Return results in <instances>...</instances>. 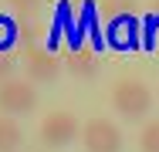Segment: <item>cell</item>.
Instances as JSON below:
<instances>
[{
	"mask_svg": "<svg viewBox=\"0 0 159 152\" xmlns=\"http://www.w3.org/2000/svg\"><path fill=\"white\" fill-rule=\"evenodd\" d=\"M78 139V118L71 112H51L41 122V142L48 149H64Z\"/></svg>",
	"mask_w": 159,
	"mask_h": 152,
	"instance_id": "3",
	"label": "cell"
},
{
	"mask_svg": "<svg viewBox=\"0 0 159 152\" xmlns=\"http://www.w3.org/2000/svg\"><path fill=\"white\" fill-rule=\"evenodd\" d=\"M112 108L122 115V118H142L149 108H152V91L149 85H142V81H135V78H122V81H115V88H112Z\"/></svg>",
	"mask_w": 159,
	"mask_h": 152,
	"instance_id": "1",
	"label": "cell"
},
{
	"mask_svg": "<svg viewBox=\"0 0 159 152\" xmlns=\"http://www.w3.org/2000/svg\"><path fill=\"white\" fill-rule=\"evenodd\" d=\"M139 149L142 152H159V122H149L139 135Z\"/></svg>",
	"mask_w": 159,
	"mask_h": 152,
	"instance_id": "10",
	"label": "cell"
},
{
	"mask_svg": "<svg viewBox=\"0 0 159 152\" xmlns=\"http://www.w3.org/2000/svg\"><path fill=\"white\" fill-rule=\"evenodd\" d=\"M7 3H10V7L17 10V14H34L41 0H7Z\"/></svg>",
	"mask_w": 159,
	"mask_h": 152,
	"instance_id": "12",
	"label": "cell"
},
{
	"mask_svg": "<svg viewBox=\"0 0 159 152\" xmlns=\"http://www.w3.org/2000/svg\"><path fill=\"white\" fill-rule=\"evenodd\" d=\"M17 68H14V58L10 54H0V85L3 81H10V74H14Z\"/></svg>",
	"mask_w": 159,
	"mask_h": 152,
	"instance_id": "11",
	"label": "cell"
},
{
	"mask_svg": "<svg viewBox=\"0 0 159 152\" xmlns=\"http://www.w3.org/2000/svg\"><path fill=\"white\" fill-rule=\"evenodd\" d=\"M135 41H139V20L132 14H119L108 24V44H115V47H135Z\"/></svg>",
	"mask_w": 159,
	"mask_h": 152,
	"instance_id": "6",
	"label": "cell"
},
{
	"mask_svg": "<svg viewBox=\"0 0 159 152\" xmlns=\"http://www.w3.org/2000/svg\"><path fill=\"white\" fill-rule=\"evenodd\" d=\"M37 105V91L27 78H10L0 85V115L14 118V115H27Z\"/></svg>",
	"mask_w": 159,
	"mask_h": 152,
	"instance_id": "2",
	"label": "cell"
},
{
	"mask_svg": "<svg viewBox=\"0 0 159 152\" xmlns=\"http://www.w3.org/2000/svg\"><path fill=\"white\" fill-rule=\"evenodd\" d=\"M24 74H27L31 85H48V81H54L61 74V61L44 47H31L27 61H24Z\"/></svg>",
	"mask_w": 159,
	"mask_h": 152,
	"instance_id": "5",
	"label": "cell"
},
{
	"mask_svg": "<svg viewBox=\"0 0 159 152\" xmlns=\"http://www.w3.org/2000/svg\"><path fill=\"white\" fill-rule=\"evenodd\" d=\"M64 68H68V74H75V78H95L98 74V58L95 51H88V47H75L68 58H64Z\"/></svg>",
	"mask_w": 159,
	"mask_h": 152,
	"instance_id": "7",
	"label": "cell"
},
{
	"mask_svg": "<svg viewBox=\"0 0 159 152\" xmlns=\"http://www.w3.org/2000/svg\"><path fill=\"white\" fill-rule=\"evenodd\" d=\"M20 41V27H17V20L14 17H7V14H0V54H10V47Z\"/></svg>",
	"mask_w": 159,
	"mask_h": 152,
	"instance_id": "9",
	"label": "cell"
},
{
	"mask_svg": "<svg viewBox=\"0 0 159 152\" xmlns=\"http://www.w3.org/2000/svg\"><path fill=\"white\" fill-rule=\"evenodd\" d=\"M20 142H24L20 125L14 118H7V115H0V152H17Z\"/></svg>",
	"mask_w": 159,
	"mask_h": 152,
	"instance_id": "8",
	"label": "cell"
},
{
	"mask_svg": "<svg viewBox=\"0 0 159 152\" xmlns=\"http://www.w3.org/2000/svg\"><path fill=\"white\" fill-rule=\"evenodd\" d=\"M81 145L88 152H122V132L108 118H92L81 128Z\"/></svg>",
	"mask_w": 159,
	"mask_h": 152,
	"instance_id": "4",
	"label": "cell"
}]
</instances>
